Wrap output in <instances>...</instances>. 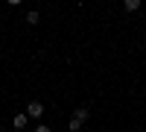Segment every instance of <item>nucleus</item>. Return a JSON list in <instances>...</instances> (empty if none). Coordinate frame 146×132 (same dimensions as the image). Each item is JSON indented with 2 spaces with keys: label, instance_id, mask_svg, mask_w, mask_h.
I'll return each instance as SVG.
<instances>
[{
  "label": "nucleus",
  "instance_id": "1",
  "mask_svg": "<svg viewBox=\"0 0 146 132\" xmlns=\"http://www.w3.org/2000/svg\"><path fill=\"white\" fill-rule=\"evenodd\" d=\"M27 115H29V117H41V115H44V103H38V100H32V103L27 106Z\"/></svg>",
  "mask_w": 146,
  "mask_h": 132
},
{
  "label": "nucleus",
  "instance_id": "2",
  "mask_svg": "<svg viewBox=\"0 0 146 132\" xmlns=\"http://www.w3.org/2000/svg\"><path fill=\"white\" fill-rule=\"evenodd\" d=\"M27 123H29V115H27V112H23V115H15V117H12V126H15L18 132H21V129H27Z\"/></svg>",
  "mask_w": 146,
  "mask_h": 132
},
{
  "label": "nucleus",
  "instance_id": "3",
  "mask_svg": "<svg viewBox=\"0 0 146 132\" xmlns=\"http://www.w3.org/2000/svg\"><path fill=\"white\" fill-rule=\"evenodd\" d=\"M82 123H85V117L73 115V117H70V123H67V129H70V132H79V129H82Z\"/></svg>",
  "mask_w": 146,
  "mask_h": 132
},
{
  "label": "nucleus",
  "instance_id": "4",
  "mask_svg": "<svg viewBox=\"0 0 146 132\" xmlns=\"http://www.w3.org/2000/svg\"><path fill=\"white\" fill-rule=\"evenodd\" d=\"M123 9L126 12H137L140 9V0H123Z\"/></svg>",
  "mask_w": 146,
  "mask_h": 132
},
{
  "label": "nucleus",
  "instance_id": "5",
  "mask_svg": "<svg viewBox=\"0 0 146 132\" xmlns=\"http://www.w3.org/2000/svg\"><path fill=\"white\" fill-rule=\"evenodd\" d=\"M38 21H41V15H38V12H35V9H32V12H27V23H32V27H35V23H38Z\"/></svg>",
  "mask_w": 146,
  "mask_h": 132
},
{
  "label": "nucleus",
  "instance_id": "6",
  "mask_svg": "<svg viewBox=\"0 0 146 132\" xmlns=\"http://www.w3.org/2000/svg\"><path fill=\"white\" fill-rule=\"evenodd\" d=\"M6 3H9V6H21L23 0H6Z\"/></svg>",
  "mask_w": 146,
  "mask_h": 132
},
{
  "label": "nucleus",
  "instance_id": "7",
  "mask_svg": "<svg viewBox=\"0 0 146 132\" xmlns=\"http://www.w3.org/2000/svg\"><path fill=\"white\" fill-rule=\"evenodd\" d=\"M35 132H50V126H35Z\"/></svg>",
  "mask_w": 146,
  "mask_h": 132
},
{
  "label": "nucleus",
  "instance_id": "8",
  "mask_svg": "<svg viewBox=\"0 0 146 132\" xmlns=\"http://www.w3.org/2000/svg\"><path fill=\"white\" fill-rule=\"evenodd\" d=\"M143 117H146V112H143Z\"/></svg>",
  "mask_w": 146,
  "mask_h": 132
}]
</instances>
